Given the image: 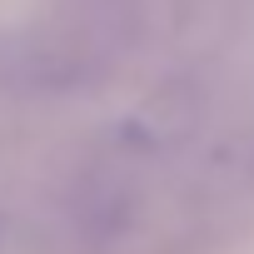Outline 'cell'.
Returning <instances> with one entry per match:
<instances>
[{
  "label": "cell",
  "mask_w": 254,
  "mask_h": 254,
  "mask_svg": "<svg viewBox=\"0 0 254 254\" xmlns=\"http://www.w3.org/2000/svg\"><path fill=\"white\" fill-rule=\"evenodd\" d=\"M249 209H254V110L199 160L185 194L190 229H224Z\"/></svg>",
  "instance_id": "6da1fadb"
}]
</instances>
